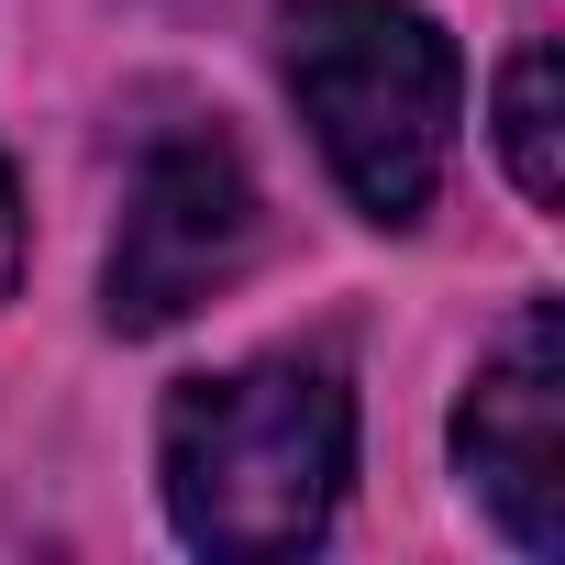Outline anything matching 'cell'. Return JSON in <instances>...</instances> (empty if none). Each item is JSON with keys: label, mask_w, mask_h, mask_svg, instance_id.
<instances>
[{"label": "cell", "mask_w": 565, "mask_h": 565, "mask_svg": "<svg viewBox=\"0 0 565 565\" xmlns=\"http://www.w3.org/2000/svg\"><path fill=\"white\" fill-rule=\"evenodd\" d=\"M12 277H23V189L0 167V300H12Z\"/></svg>", "instance_id": "obj_6"}, {"label": "cell", "mask_w": 565, "mask_h": 565, "mask_svg": "<svg viewBox=\"0 0 565 565\" xmlns=\"http://www.w3.org/2000/svg\"><path fill=\"white\" fill-rule=\"evenodd\" d=\"M167 521L200 554L266 565V554H311L344 510L355 477V388L333 355H255L222 377H189L156 433Z\"/></svg>", "instance_id": "obj_1"}, {"label": "cell", "mask_w": 565, "mask_h": 565, "mask_svg": "<svg viewBox=\"0 0 565 565\" xmlns=\"http://www.w3.org/2000/svg\"><path fill=\"white\" fill-rule=\"evenodd\" d=\"M499 156L521 178V200H565V100H554V45H521L499 67Z\"/></svg>", "instance_id": "obj_5"}, {"label": "cell", "mask_w": 565, "mask_h": 565, "mask_svg": "<svg viewBox=\"0 0 565 565\" xmlns=\"http://www.w3.org/2000/svg\"><path fill=\"white\" fill-rule=\"evenodd\" d=\"M455 466L521 554L565 543V333L554 300H521L455 399Z\"/></svg>", "instance_id": "obj_4"}, {"label": "cell", "mask_w": 565, "mask_h": 565, "mask_svg": "<svg viewBox=\"0 0 565 565\" xmlns=\"http://www.w3.org/2000/svg\"><path fill=\"white\" fill-rule=\"evenodd\" d=\"M277 67H289V100H300L333 189L366 222L399 233L433 211L455 111H466V67L422 0H300L277 23Z\"/></svg>", "instance_id": "obj_2"}, {"label": "cell", "mask_w": 565, "mask_h": 565, "mask_svg": "<svg viewBox=\"0 0 565 565\" xmlns=\"http://www.w3.org/2000/svg\"><path fill=\"white\" fill-rule=\"evenodd\" d=\"M255 167L222 122H167L145 134L134 156V189H122V233H111V266H100V311L111 333H167L189 322L211 289H233L244 255H255Z\"/></svg>", "instance_id": "obj_3"}]
</instances>
